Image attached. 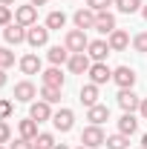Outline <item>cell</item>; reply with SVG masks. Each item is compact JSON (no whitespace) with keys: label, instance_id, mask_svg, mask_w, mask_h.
<instances>
[{"label":"cell","instance_id":"6da1fadb","mask_svg":"<svg viewBox=\"0 0 147 149\" xmlns=\"http://www.w3.org/2000/svg\"><path fill=\"white\" fill-rule=\"evenodd\" d=\"M64 46H66L72 55H78V52H87V46H90V37H87V32H84V29H69V32H66V40H64Z\"/></svg>","mask_w":147,"mask_h":149},{"label":"cell","instance_id":"7a4b0ae2","mask_svg":"<svg viewBox=\"0 0 147 149\" xmlns=\"http://www.w3.org/2000/svg\"><path fill=\"white\" fill-rule=\"evenodd\" d=\"M81 143H84L87 149H98V146H104V143H107V135H104V129H101V126L90 123L87 129L81 132Z\"/></svg>","mask_w":147,"mask_h":149},{"label":"cell","instance_id":"3957f363","mask_svg":"<svg viewBox=\"0 0 147 149\" xmlns=\"http://www.w3.org/2000/svg\"><path fill=\"white\" fill-rule=\"evenodd\" d=\"M112 83H115L118 89H133V86H136V69H130V66L112 69Z\"/></svg>","mask_w":147,"mask_h":149},{"label":"cell","instance_id":"277c9868","mask_svg":"<svg viewBox=\"0 0 147 149\" xmlns=\"http://www.w3.org/2000/svg\"><path fill=\"white\" fill-rule=\"evenodd\" d=\"M26 43H29L32 49L46 46V43H49V29H46V26H29V29H26Z\"/></svg>","mask_w":147,"mask_h":149},{"label":"cell","instance_id":"5b68a950","mask_svg":"<svg viewBox=\"0 0 147 149\" xmlns=\"http://www.w3.org/2000/svg\"><path fill=\"white\" fill-rule=\"evenodd\" d=\"M87 74H90V83H95V86H104L107 80H112V69L107 63H92Z\"/></svg>","mask_w":147,"mask_h":149},{"label":"cell","instance_id":"8992f818","mask_svg":"<svg viewBox=\"0 0 147 149\" xmlns=\"http://www.w3.org/2000/svg\"><path fill=\"white\" fill-rule=\"evenodd\" d=\"M15 23L26 26V29L35 26L37 23V6H32V3H29V6H18V9H15Z\"/></svg>","mask_w":147,"mask_h":149},{"label":"cell","instance_id":"52a82bcc","mask_svg":"<svg viewBox=\"0 0 147 149\" xmlns=\"http://www.w3.org/2000/svg\"><path fill=\"white\" fill-rule=\"evenodd\" d=\"M66 66H69V72L72 74H87L92 66V60L87 52H78V55H69V60H66Z\"/></svg>","mask_w":147,"mask_h":149},{"label":"cell","instance_id":"ba28073f","mask_svg":"<svg viewBox=\"0 0 147 149\" xmlns=\"http://www.w3.org/2000/svg\"><path fill=\"white\" fill-rule=\"evenodd\" d=\"M110 52L112 49H110L107 40H90V46H87V55H90V60H95V63H104Z\"/></svg>","mask_w":147,"mask_h":149},{"label":"cell","instance_id":"9c48e42d","mask_svg":"<svg viewBox=\"0 0 147 149\" xmlns=\"http://www.w3.org/2000/svg\"><path fill=\"white\" fill-rule=\"evenodd\" d=\"M37 97V89L32 80H20V83H15V100H20V103H32Z\"/></svg>","mask_w":147,"mask_h":149},{"label":"cell","instance_id":"30bf717a","mask_svg":"<svg viewBox=\"0 0 147 149\" xmlns=\"http://www.w3.org/2000/svg\"><path fill=\"white\" fill-rule=\"evenodd\" d=\"M52 123H55L58 132H69L75 126V112L72 109H58L55 115H52Z\"/></svg>","mask_w":147,"mask_h":149},{"label":"cell","instance_id":"8fae6325","mask_svg":"<svg viewBox=\"0 0 147 149\" xmlns=\"http://www.w3.org/2000/svg\"><path fill=\"white\" fill-rule=\"evenodd\" d=\"M52 103H46V100H32V106H29V118L37 120V123H43V120H52V109H49Z\"/></svg>","mask_w":147,"mask_h":149},{"label":"cell","instance_id":"7c38bea8","mask_svg":"<svg viewBox=\"0 0 147 149\" xmlns=\"http://www.w3.org/2000/svg\"><path fill=\"white\" fill-rule=\"evenodd\" d=\"M3 37H6L9 46H18V43L26 40V26H20V23H9V26L3 29Z\"/></svg>","mask_w":147,"mask_h":149},{"label":"cell","instance_id":"4fadbf2b","mask_svg":"<svg viewBox=\"0 0 147 149\" xmlns=\"http://www.w3.org/2000/svg\"><path fill=\"white\" fill-rule=\"evenodd\" d=\"M72 20H75V29H84V32H87V29H95V12H92L90 6L78 9Z\"/></svg>","mask_w":147,"mask_h":149},{"label":"cell","instance_id":"5bb4252c","mask_svg":"<svg viewBox=\"0 0 147 149\" xmlns=\"http://www.w3.org/2000/svg\"><path fill=\"white\" fill-rule=\"evenodd\" d=\"M95 32H101V35H112L115 32V17L110 12H95Z\"/></svg>","mask_w":147,"mask_h":149},{"label":"cell","instance_id":"9a60e30c","mask_svg":"<svg viewBox=\"0 0 147 149\" xmlns=\"http://www.w3.org/2000/svg\"><path fill=\"white\" fill-rule=\"evenodd\" d=\"M139 103H141V97L133 92V89H121V92H118V106H121L124 112H136Z\"/></svg>","mask_w":147,"mask_h":149},{"label":"cell","instance_id":"2e32d148","mask_svg":"<svg viewBox=\"0 0 147 149\" xmlns=\"http://www.w3.org/2000/svg\"><path fill=\"white\" fill-rule=\"evenodd\" d=\"M87 120L95 123V126H101L104 120H110V106H104V103H95L87 109Z\"/></svg>","mask_w":147,"mask_h":149},{"label":"cell","instance_id":"e0dca14e","mask_svg":"<svg viewBox=\"0 0 147 149\" xmlns=\"http://www.w3.org/2000/svg\"><path fill=\"white\" fill-rule=\"evenodd\" d=\"M40 77H43V86H58V89H64V83H66V74L61 72L58 66L46 69V72H40Z\"/></svg>","mask_w":147,"mask_h":149},{"label":"cell","instance_id":"ac0fdd59","mask_svg":"<svg viewBox=\"0 0 147 149\" xmlns=\"http://www.w3.org/2000/svg\"><path fill=\"white\" fill-rule=\"evenodd\" d=\"M136 129H139V118H136L133 112H124V115L118 118V132L130 138V135H136Z\"/></svg>","mask_w":147,"mask_h":149},{"label":"cell","instance_id":"d6986e66","mask_svg":"<svg viewBox=\"0 0 147 149\" xmlns=\"http://www.w3.org/2000/svg\"><path fill=\"white\" fill-rule=\"evenodd\" d=\"M107 43H110V49H112V52H124V49L130 46V35L124 32V29H115V32L107 37Z\"/></svg>","mask_w":147,"mask_h":149},{"label":"cell","instance_id":"ffe728a7","mask_svg":"<svg viewBox=\"0 0 147 149\" xmlns=\"http://www.w3.org/2000/svg\"><path fill=\"white\" fill-rule=\"evenodd\" d=\"M78 97H81V103H84L87 109H90V106H95V103H98V86H95V83H87V86H81Z\"/></svg>","mask_w":147,"mask_h":149},{"label":"cell","instance_id":"44dd1931","mask_svg":"<svg viewBox=\"0 0 147 149\" xmlns=\"http://www.w3.org/2000/svg\"><path fill=\"white\" fill-rule=\"evenodd\" d=\"M20 72L23 74H40V57L37 55H23L20 57Z\"/></svg>","mask_w":147,"mask_h":149},{"label":"cell","instance_id":"7402d4cb","mask_svg":"<svg viewBox=\"0 0 147 149\" xmlns=\"http://www.w3.org/2000/svg\"><path fill=\"white\" fill-rule=\"evenodd\" d=\"M18 132H20V138H26V141H35L37 135V120H32V118H26V120H20L18 123Z\"/></svg>","mask_w":147,"mask_h":149},{"label":"cell","instance_id":"603a6c76","mask_svg":"<svg viewBox=\"0 0 147 149\" xmlns=\"http://www.w3.org/2000/svg\"><path fill=\"white\" fill-rule=\"evenodd\" d=\"M69 55H72V52H69L66 46H52L46 57H49V63H52V66H61V63H66V60H69Z\"/></svg>","mask_w":147,"mask_h":149},{"label":"cell","instance_id":"cb8c5ba5","mask_svg":"<svg viewBox=\"0 0 147 149\" xmlns=\"http://www.w3.org/2000/svg\"><path fill=\"white\" fill-rule=\"evenodd\" d=\"M66 26V15L64 12H49V17H46V29L49 32H61Z\"/></svg>","mask_w":147,"mask_h":149},{"label":"cell","instance_id":"d4e9b609","mask_svg":"<svg viewBox=\"0 0 147 149\" xmlns=\"http://www.w3.org/2000/svg\"><path fill=\"white\" fill-rule=\"evenodd\" d=\"M115 6H118V12L121 15H136V12H141V0H115Z\"/></svg>","mask_w":147,"mask_h":149},{"label":"cell","instance_id":"484cf974","mask_svg":"<svg viewBox=\"0 0 147 149\" xmlns=\"http://www.w3.org/2000/svg\"><path fill=\"white\" fill-rule=\"evenodd\" d=\"M107 149H130V138L121 135V132H115V135L107 138Z\"/></svg>","mask_w":147,"mask_h":149},{"label":"cell","instance_id":"4316f807","mask_svg":"<svg viewBox=\"0 0 147 149\" xmlns=\"http://www.w3.org/2000/svg\"><path fill=\"white\" fill-rule=\"evenodd\" d=\"M32 143H35V149H55V135H49V132H40Z\"/></svg>","mask_w":147,"mask_h":149},{"label":"cell","instance_id":"83f0119b","mask_svg":"<svg viewBox=\"0 0 147 149\" xmlns=\"http://www.w3.org/2000/svg\"><path fill=\"white\" fill-rule=\"evenodd\" d=\"M40 97H43L46 103H58V100H61V89H58V86H43V89H40Z\"/></svg>","mask_w":147,"mask_h":149},{"label":"cell","instance_id":"f1b7e54d","mask_svg":"<svg viewBox=\"0 0 147 149\" xmlns=\"http://www.w3.org/2000/svg\"><path fill=\"white\" fill-rule=\"evenodd\" d=\"M15 63V52L12 49H0V69H9Z\"/></svg>","mask_w":147,"mask_h":149},{"label":"cell","instance_id":"f546056e","mask_svg":"<svg viewBox=\"0 0 147 149\" xmlns=\"http://www.w3.org/2000/svg\"><path fill=\"white\" fill-rule=\"evenodd\" d=\"M15 112L12 106V100H6V97H0V120H9V115Z\"/></svg>","mask_w":147,"mask_h":149},{"label":"cell","instance_id":"4dcf8cb0","mask_svg":"<svg viewBox=\"0 0 147 149\" xmlns=\"http://www.w3.org/2000/svg\"><path fill=\"white\" fill-rule=\"evenodd\" d=\"M133 49H136V52H147V32L133 37Z\"/></svg>","mask_w":147,"mask_h":149},{"label":"cell","instance_id":"1f68e13d","mask_svg":"<svg viewBox=\"0 0 147 149\" xmlns=\"http://www.w3.org/2000/svg\"><path fill=\"white\" fill-rule=\"evenodd\" d=\"M92 12H107V6H112V0H87Z\"/></svg>","mask_w":147,"mask_h":149},{"label":"cell","instance_id":"d6a6232c","mask_svg":"<svg viewBox=\"0 0 147 149\" xmlns=\"http://www.w3.org/2000/svg\"><path fill=\"white\" fill-rule=\"evenodd\" d=\"M9 141H12V129L6 120H0V143H9Z\"/></svg>","mask_w":147,"mask_h":149},{"label":"cell","instance_id":"836d02e7","mask_svg":"<svg viewBox=\"0 0 147 149\" xmlns=\"http://www.w3.org/2000/svg\"><path fill=\"white\" fill-rule=\"evenodd\" d=\"M9 23H12V9L0 6V26H9Z\"/></svg>","mask_w":147,"mask_h":149},{"label":"cell","instance_id":"e575fe53","mask_svg":"<svg viewBox=\"0 0 147 149\" xmlns=\"http://www.w3.org/2000/svg\"><path fill=\"white\" fill-rule=\"evenodd\" d=\"M9 149H35V143H32V141H26V138H18Z\"/></svg>","mask_w":147,"mask_h":149},{"label":"cell","instance_id":"d590c367","mask_svg":"<svg viewBox=\"0 0 147 149\" xmlns=\"http://www.w3.org/2000/svg\"><path fill=\"white\" fill-rule=\"evenodd\" d=\"M139 115L147 120V97H141V103H139Z\"/></svg>","mask_w":147,"mask_h":149},{"label":"cell","instance_id":"8d00e7d4","mask_svg":"<svg viewBox=\"0 0 147 149\" xmlns=\"http://www.w3.org/2000/svg\"><path fill=\"white\" fill-rule=\"evenodd\" d=\"M6 86V69H0V89Z\"/></svg>","mask_w":147,"mask_h":149},{"label":"cell","instance_id":"74e56055","mask_svg":"<svg viewBox=\"0 0 147 149\" xmlns=\"http://www.w3.org/2000/svg\"><path fill=\"white\" fill-rule=\"evenodd\" d=\"M32 6H46V0H29Z\"/></svg>","mask_w":147,"mask_h":149},{"label":"cell","instance_id":"f35d334b","mask_svg":"<svg viewBox=\"0 0 147 149\" xmlns=\"http://www.w3.org/2000/svg\"><path fill=\"white\" fill-rule=\"evenodd\" d=\"M141 146L147 149V132H144V135H141Z\"/></svg>","mask_w":147,"mask_h":149},{"label":"cell","instance_id":"ab89813d","mask_svg":"<svg viewBox=\"0 0 147 149\" xmlns=\"http://www.w3.org/2000/svg\"><path fill=\"white\" fill-rule=\"evenodd\" d=\"M12 3H15V0H0V6H12Z\"/></svg>","mask_w":147,"mask_h":149},{"label":"cell","instance_id":"60d3db41","mask_svg":"<svg viewBox=\"0 0 147 149\" xmlns=\"http://www.w3.org/2000/svg\"><path fill=\"white\" fill-rule=\"evenodd\" d=\"M141 17H144V20H147V6H141Z\"/></svg>","mask_w":147,"mask_h":149},{"label":"cell","instance_id":"b9f144b4","mask_svg":"<svg viewBox=\"0 0 147 149\" xmlns=\"http://www.w3.org/2000/svg\"><path fill=\"white\" fill-rule=\"evenodd\" d=\"M55 149H69V146H66V143H55Z\"/></svg>","mask_w":147,"mask_h":149},{"label":"cell","instance_id":"7bdbcfd3","mask_svg":"<svg viewBox=\"0 0 147 149\" xmlns=\"http://www.w3.org/2000/svg\"><path fill=\"white\" fill-rule=\"evenodd\" d=\"M78 149H87V146H84V143H81V146H78Z\"/></svg>","mask_w":147,"mask_h":149},{"label":"cell","instance_id":"ee69618b","mask_svg":"<svg viewBox=\"0 0 147 149\" xmlns=\"http://www.w3.org/2000/svg\"><path fill=\"white\" fill-rule=\"evenodd\" d=\"M0 149H6V146H3V143H0Z\"/></svg>","mask_w":147,"mask_h":149}]
</instances>
